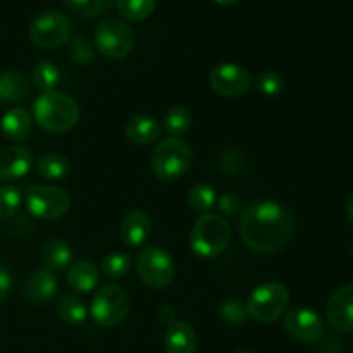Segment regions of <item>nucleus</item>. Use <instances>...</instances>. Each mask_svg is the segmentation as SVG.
<instances>
[{
	"instance_id": "1",
	"label": "nucleus",
	"mask_w": 353,
	"mask_h": 353,
	"mask_svg": "<svg viewBox=\"0 0 353 353\" xmlns=\"http://www.w3.org/2000/svg\"><path fill=\"white\" fill-rule=\"evenodd\" d=\"M295 217L285 205L272 200H257L243 210L240 236L255 254L269 255L281 252L293 240Z\"/></svg>"
},
{
	"instance_id": "2",
	"label": "nucleus",
	"mask_w": 353,
	"mask_h": 353,
	"mask_svg": "<svg viewBox=\"0 0 353 353\" xmlns=\"http://www.w3.org/2000/svg\"><path fill=\"white\" fill-rule=\"evenodd\" d=\"M33 119L48 133H65L79 121V107L65 93L50 90L41 92L33 103Z\"/></svg>"
},
{
	"instance_id": "3",
	"label": "nucleus",
	"mask_w": 353,
	"mask_h": 353,
	"mask_svg": "<svg viewBox=\"0 0 353 353\" xmlns=\"http://www.w3.org/2000/svg\"><path fill=\"white\" fill-rule=\"evenodd\" d=\"M231 241V226L221 214L207 212L195 221L190 233V248L196 257L210 261L223 254Z\"/></svg>"
},
{
	"instance_id": "4",
	"label": "nucleus",
	"mask_w": 353,
	"mask_h": 353,
	"mask_svg": "<svg viewBox=\"0 0 353 353\" xmlns=\"http://www.w3.org/2000/svg\"><path fill=\"white\" fill-rule=\"evenodd\" d=\"M193 162V152L185 140L168 137L159 141L150 155V165L154 174L162 181H176L190 171Z\"/></svg>"
},
{
	"instance_id": "5",
	"label": "nucleus",
	"mask_w": 353,
	"mask_h": 353,
	"mask_svg": "<svg viewBox=\"0 0 353 353\" xmlns=\"http://www.w3.org/2000/svg\"><path fill=\"white\" fill-rule=\"evenodd\" d=\"M288 288L279 281H268L259 285L248 296L247 314L254 321L262 324H269L278 321L279 317L285 316L290 307Z\"/></svg>"
},
{
	"instance_id": "6",
	"label": "nucleus",
	"mask_w": 353,
	"mask_h": 353,
	"mask_svg": "<svg viewBox=\"0 0 353 353\" xmlns=\"http://www.w3.org/2000/svg\"><path fill=\"white\" fill-rule=\"evenodd\" d=\"M131 310V299L119 285H103L93 295L90 316L99 326L114 327L123 323Z\"/></svg>"
},
{
	"instance_id": "7",
	"label": "nucleus",
	"mask_w": 353,
	"mask_h": 353,
	"mask_svg": "<svg viewBox=\"0 0 353 353\" xmlns=\"http://www.w3.org/2000/svg\"><path fill=\"white\" fill-rule=\"evenodd\" d=\"M95 47L103 57L119 61L128 57L134 48V31L126 21L117 17H107L97 24L93 31Z\"/></svg>"
},
{
	"instance_id": "8",
	"label": "nucleus",
	"mask_w": 353,
	"mask_h": 353,
	"mask_svg": "<svg viewBox=\"0 0 353 353\" xmlns=\"http://www.w3.org/2000/svg\"><path fill=\"white\" fill-rule=\"evenodd\" d=\"M138 278L147 288L164 290L172 283L176 265L171 254L159 247H145L134 261Z\"/></svg>"
},
{
	"instance_id": "9",
	"label": "nucleus",
	"mask_w": 353,
	"mask_h": 353,
	"mask_svg": "<svg viewBox=\"0 0 353 353\" xmlns=\"http://www.w3.org/2000/svg\"><path fill=\"white\" fill-rule=\"evenodd\" d=\"M24 203L38 219H61L71 209V196L54 185H31L24 190Z\"/></svg>"
},
{
	"instance_id": "10",
	"label": "nucleus",
	"mask_w": 353,
	"mask_h": 353,
	"mask_svg": "<svg viewBox=\"0 0 353 353\" xmlns=\"http://www.w3.org/2000/svg\"><path fill=\"white\" fill-rule=\"evenodd\" d=\"M72 21L65 14L48 10L33 19L30 26V38L38 48L52 50L68 43L72 37Z\"/></svg>"
},
{
	"instance_id": "11",
	"label": "nucleus",
	"mask_w": 353,
	"mask_h": 353,
	"mask_svg": "<svg viewBox=\"0 0 353 353\" xmlns=\"http://www.w3.org/2000/svg\"><path fill=\"white\" fill-rule=\"evenodd\" d=\"M209 83L217 95L226 97V99H238L250 92L254 79L243 65L234 64V62H223L210 71Z\"/></svg>"
},
{
	"instance_id": "12",
	"label": "nucleus",
	"mask_w": 353,
	"mask_h": 353,
	"mask_svg": "<svg viewBox=\"0 0 353 353\" xmlns=\"http://www.w3.org/2000/svg\"><path fill=\"white\" fill-rule=\"evenodd\" d=\"M286 334L300 343H317L324 336V319L309 307H295L288 310L283 321Z\"/></svg>"
},
{
	"instance_id": "13",
	"label": "nucleus",
	"mask_w": 353,
	"mask_h": 353,
	"mask_svg": "<svg viewBox=\"0 0 353 353\" xmlns=\"http://www.w3.org/2000/svg\"><path fill=\"white\" fill-rule=\"evenodd\" d=\"M326 321L338 333H353V283L343 285L326 303Z\"/></svg>"
},
{
	"instance_id": "14",
	"label": "nucleus",
	"mask_w": 353,
	"mask_h": 353,
	"mask_svg": "<svg viewBox=\"0 0 353 353\" xmlns=\"http://www.w3.org/2000/svg\"><path fill=\"white\" fill-rule=\"evenodd\" d=\"M152 233V219L143 210H131L124 216L119 226V238L124 247L140 248L148 241Z\"/></svg>"
},
{
	"instance_id": "15",
	"label": "nucleus",
	"mask_w": 353,
	"mask_h": 353,
	"mask_svg": "<svg viewBox=\"0 0 353 353\" xmlns=\"http://www.w3.org/2000/svg\"><path fill=\"white\" fill-rule=\"evenodd\" d=\"M59 290L57 278L54 272L48 271L47 268L37 269L33 274L28 276V279L23 285V296L28 302L34 305H45L55 296Z\"/></svg>"
},
{
	"instance_id": "16",
	"label": "nucleus",
	"mask_w": 353,
	"mask_h": 353,
	"mask_svg": "<svg viewBox=\"0 0 353 353\" xmlns=\"http://www.w3.org/2000/svg\"><path fill=\"white\" fill-rule=\"evenodd\" d=\"M33 154L26 147L14 145L0 150V181H14L30 172Z\"/></svg>"
},
{
	"instance_id": "17",
	"label": "nucleus",
	"mask_w": 353,
	"mask_h": 353,
	"mask_svg": "<svg viewBox=\"0 0 353 353\" xmlns=\"http://www.w3.org/2000/svg\"><path fill=\"white\" fill-rule=\"evenodd\" d=\"M126 138L134 145H150L159 140L162 133L161 121L148 114H138L128 119L124 126Z\"/></svg>"
},
{
	"instance_id": "18",
	"label": "nucleus",
	"mask_w": 353,
	"mask_h": 353,
	"mask_svg": "<svg viewBox=\"0 0 353 353\" xmlns=\"http://www.w3.org/2000/svg\"><path fill=\"white\" fill-rule=\"evenodd\" d=\"M165 353H195L196 333L192 324L185 321H174L164 333Z\"/></svg>"
},
{
	"instance_id": "19",
	"label": "nucleus",
	"mask_w": 353,
	"mask_h": 353,
	"mask_svg": "<svg viewBox=\"0 0 353 353\" xmlns=\"http://www.w3.org/2000/svg\"><path fill=\"white\" fill-rule=\"evenodd\" d=\"M31 81L23 71L7 69L0 72V103H17L28 99Z\"/></svg>"
},
{
	"instance_id": "20",
	"label": "nucleus",
	"mask_w": 353,
	"mask_h": 353,
	"mask_svg": "<svg viewBox=\"0 0 353 353\" xmlns=\"http://www.w3.org/2000/svg\"><path fill=\"white\" fill-rule=\"evenodd\" d=\"M99 269L90 261H76L68 268V279L69 288H72L78 293H90L99 285Z\"/></svg>"
},
{
	"instance_id": "21",
	"label": "nucleus",
	"mask_w": 353,
	"mask_h": 353,
	"mask_svg": "<svg viewBox=\"0 0 353 353\" xmlns=\"http://www.w3.org/2000/svg\"><path fill=\"white\" fill-rule=\"evenodd\" d=\"M31 126H33V119L21 107L9 109L0 119V131L10 141L24 140L31 133Z\"/></svg>"
},
{
	"instance_id": "22",
	"label": "nucleus",
	"mask_w": 353,
	"mask_h": 353,
	"mask_svg": "<svg viewBox=\"0 0 353 353\" xmlns=\"http://www.w3.org/2000/svg\"><path fill=\"white\" fill-rule=\"evenodd\" d=\"M41 261L48 271H64L72 264V250L62 238H52L41 247Z\"/></svg>"
},
{
	"instance_id": "23",
	"label": "nucleus",
	"mask_w": 353,
	"mask_h": 353,
	"mask_svg": "<svg viewBox=\"0 0 353 353\" xmlns=\"http://www.w3.org/2000/svg\"><path fill=\"white\" fill-rule=\"evenodd\" d=\"M37 171L45 181H62L69 174V161L65 155L48 152L38 159Z\"/></svg>"
},
{
	"instance_id": "24",
	"label": "nucleus",
	"mask_w": 353,
	"mask_h": 353,
	"mask_svg": "<svg viewBox=\"0 0 353 353\" xmlns=\"http://www.w3.org/2000/svg\"><path fill=\"white\" fill-rule=\"evenodd\" d=\"M57 314L61 317V321H64L65 324L79 326L88 317V309H86V305L83 303V300L79 296L68 293V295H62L59 299Z\"/></svg>"
},
{
	"instance_id": "25",
	"label": "nucleus",
	"mask_w": 353,
	"mask_h": 353,
	"mask_svg": "<svg viewBox=\"0 0 353 353\" xmlns=\"http://www.w3.org/2000/svg\"><path fill=\"white\" fill-rule=\"evenodd\" d=\"M188 205L192 207L195 212L207 214L212 210V207H216L217 203V193L207 183H195L192 188L188 190Z\"/></svg>"
},
{
	"instance_id": "26",
	"label": "nucleus",
	"mask_w": 353,
	"mask_h": 353,
	"mask_svg": "<svg viewBox=\"0 0 353 353\" xmlns=\"http://www.w3.org/2000/svg\"><path fill=\"white\" fill-rule=\"evenodd\" d=\"M162 126L171 137H183L192 128V112L183 105H174L164 114Z\"/></svg>"
},
{
	"instance_id": "27",
	"label": "nucleus",
	"mask_w": 353,
	"mask_h": 353,
	"mask_svg": "<svg viewBox=\"0 0 353 353\" xmlns=\"http://www.w3.org/2000/svg\"><path fill=\"white\" fill-rule=\"evenodd\" d=\"M59 81H61V71H59V68L54 62L41 61L33 68L31 83H33L38 90H41V92L55 90Z\"/></svg>"
},
{
	"instance_id": "28",
	"label": "nucleus",
	"mask_w": 353,
	"mask_h": 353,
	"mask_svg": "<svg viewBox=\"0 0 353 353\" xmlns=\"http://www.w3.org/2000/svg\"><path fill=\"white\" fill-rule=\"evenodd\" d=\"M121 16L128 21H145L154 14L155 0H116Z\"/></svg>"
},
{
	"instance_id": "29",
	"label": "nucleus",
	"mask_w": 353,
	"mask_h": 353,
	"mask_svg": "<svg viewBox=\"0 0 353 353\" xmlns=\"http://www.w3.org/2000/svg\"><path fill=\"white\" fill-rule=\"evenodd\" d=\"M133 261L124 252H110L102 261V272L110 279H121L131 271Z\"/></svg>"
},
{
	"instance_id": "30",
	"label": "nucleus",
	"mask_w": 353,
	"mask_h": 353,
	"mask_svg": "<svg viewBox=\"0 0 353 353\" xmlns=\"http://www.w3.org/2000/svg\"><path fill=\"white\" fill-rule=\"evenodd\" d=\"M62 3L76 16L88 19V17H97L110 9L114 0H62Z\"/></svg>"
},
{
	"instance_id": "31",
	"label": "nucleus",
	"mask_w": 353,
	"mask_h": 353,
	"mask_svg": "<svg viewBox=\"0 0 353 353\" xmlns=\"http://www.w3.org/2000/svg\"><path fill=\"white\" fill-rule=\"evenodd\" d=\"M23 193L17 186H0V219H9V217L16 216L23 205Z\"/></svg>"
},
{
	"instance_id": "32",
	"label": "nucleus",
	"mask_w": 353,
	"mask_h": 353,
	"mask_svg": "<svg viewBox=\"0 0 353 353\" xmlns=\"http://www.w3.org/2000/svg\"><path fill=\"white\" fill-rule=\"evenodd\" d=\"M255 88L261 95L268 97V99H276L285 90V79L274 71H262L255 78Z\"/></svg>"
},
{
	"instance_id": "33",
	"label": "nucleus",
	"mask_w": 353,
	"mask_h": 353,
	"mask_svg": "<svg viewBox=\"0 0 353 353\" xmlns=\"http://www.w3.org/2000/svg\"><path fill=\"white\" fill-rule=\"evenodd\" d=\"M217 162H219L221 171L228 176H238L241 172H245V169H247V159H245L243 152L233 147L221 150Z\"/></svg>"
},
{
	"instance_id": "34",
	"label": "nucleus",
	"mask_w": 353,
	"mask_h": 353,
	"mask_svg": "<svg viewBox=\"0 0 353 353\" xmlns=\"http://www.w3.org/2000/svg\"><path fill=\"white\" fill-rule=\"evenodd\" d=\"M219 314L226 323L240 324L247 319V307L240 299H228L221 303Z\"/></svg>"
},
{
	"instance_id": "35",
	"label": "nucleus",
	"mask_w": 353,
	"mask_h": 353,
	"mask_svg": "<svg viewBox=\"0 0 353 353\" xmlns=\"http://www.w3.org/2000/svg\"><path fill=\"white\" fill-rule=\"evenodd\" d=\"M217 207H219V210L224 216H233V214H236V210L241 207V200L236 193H224V195H221L219 199H217ZM223 214H221V216H223Z\"/></svg>"
},
{
	"instance_id": "36",
	"label": "nucleus",
	"mask_w": 353,
	"mask_h": 353,
	"mask_svg": "<svg viewBox=\"0 0 353 353\" xmlns=\"http://www.w3.org/2000/svg\"><path fill=\"white\" fill-rule=\"evenodd\" d=\"M10 288H12V276H10L9 269L3 264H0V305L3 303V300L9 295Z\"/></svg>"
},
{
	"instance_id": "37",
	"label": "nucleus",
	"mask_w": 353,
	"mask_h": 353,
	"mask_svg": "<svg viewBox=\"0 0 353 353\" xmlns=\"http://www.w3.org/2000/svg\"><path fill=\"white\" fill-rule=\"evenodd\" d=\"M159 321H162V323H165L169 326V324H172L176 321V310L169 305L161 307L159 309Z\"/></svg>"
},
{
	"instance_id": "38",
	"label": "nucleus",
	"mask_w": 353,
	"mask_h": 353,
	"mask_svg": "<svg viewBox=\"0 0 353 353\" xmlns=\"http://www.w3.org/2000/svg\"><path fill=\"white\" fill-rule=\"evenodd\" d=\"M347 216H348V219L353 223V193L348 196V200H347Z\"/></svg>"
},
{
	"instance_id": "39",
	"label": "nucleus",
	"mask_w": 353,
	"mask_h": 353,
	"mask_svg": "<svg viewBox=\"0 0 353 353\" xmlns=\"http://www.w3.org/2000/svg\"><path fill=\"white\" fill-rule=\"evenodd\" d=\"M214 2L219 3V6H223V7H231V6H236L240 0H214Z\"/></svg>"
},
{
	"instance_id": "40",
	"label": "nucleus",
	"mask_w": 353,
	"mask_h": 353,
	"mask_svg": "<svg viewBox=\"0 0 353 353\" xmlns=\"http://www.w3.org/2000/svg\"><path fill=\"white\" fill-rule=\"evenodd\" d=\"M234 353H254V352H250V350H240V352H234Z\"/></svg>"
},
{
	"instance_id": "41",
	"label": "nucleus",
	"mask_w": 353,
	"mask_h": 353,
	"mask_svg": "<svg viewBox=\"0 0 353 353\" xmlns=\"http://www.w3.org/2000/svg\"><path fill=\"white\" fill-rule=\"evenodd\" d=\"M352 252H353V248H352Z\"/></svg>"
}]
</instances>
